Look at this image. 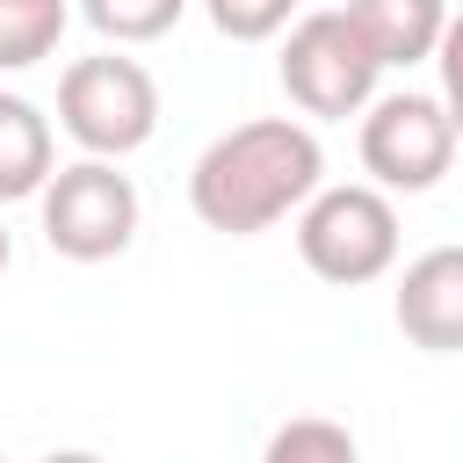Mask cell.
Listing matches in <instances>:
<instances>
[{
    "instance_id": "obj_1",
    "label": "cell",
    "mask_w": 463,
    "mask_h": 463,
    "mask_svg": "<svg viewBox=\"0 0 463 463\" xmlns=\"http://www.w3.org/2000/svg\"><path fill=\"white\" fill-rule=\"evenodd\" d=\"M318 174H326V152L304 123L289 116H253L224 137L203 145L195 174H188V203L210 232H232V239H253L268 224H282L289 210H304L318 195Z\"/></svg>"
},
{
    "instance_id": "obj_2",
    "label": "cell",
    "mask_w": 463,
    "mask_h": 463,
    "mask_svg": "<svg viewBox=\"0 0 463 463\" xmlns=\"http://www.w3.org/2000/svg\"><path fill=\"white\" fill-rule=\"evenodd\" d=\"M58 123L87 159H123V152L152 145L159 87H152V72L137 58H116V51L72 58L65 80H58Z\"/></svg>"
},
{
    "instance_id": "obj_3",
    "label": "cell",
    "mask_w": 463,
    "mask_h": 463,
    "mask_svg": "<svg viewBox=\"0 0 463 463\" xmlns=\"http://www.w3.org/2000/svg\"><path fill=\"white\" fill-rule=\"evenodd\" d=\"M297 253L318 282H340V289H362L376 275H391L398 260V210L383 188H318L304 210H297Z\"/></svg>"
},
{
    "instance_id": "obj_4",
    "label": "cell",
    "mask_w": 463,
    "mask_h": 463,
    "mask_svg": "<svg viewBox=\"0 0 463 463\" xmlns=\"http://www.w3.org/2000/svg\"><path fill=\"white\" fill-rule=\"evenodd\" d=\"M376 51L362 43V29L347 22V7H318L289 22L282 43V94L304 116H362L376 101Z\"/></svg>"
},
{
    "instance_id": "obj_5",
    "label": "cell",
    "mask_w": 463,
    "mask_h": 463,
    "mask_svg": "<svg viewBox=\"0 0 463 463\" xmlns=\"http://www.w3.org/2000/svg\"><path fill=\"white\" fill-rule=\"evenodd\" d=\"M43 203V239L65 260H116L137 239V188L116 174V159H72L51 174Z\"/></svg>"
},
{
    "instance_id": "obj_6",
    "label": "cell",
    "mask_w": 463,
    "mask_h": 463,
    "mask_svg": "<svg viewBox=\"0 0 463 463\" xmlns=\"http://www.w3.org/2000/svg\"><path fill=\"white\" fill-rule=\"evenodd\" d=\"M456 159V123L434 94H383L362 116V166L376 174V188H434Z\"/></svg>"
},
{
    "instance_id": "obj_7",
    "label": "cell",
    "mask_w": 463,
    "mask_h": 463,
    "mask_svg": "<svg viewBox=\"0 0 463 463\" xmlns=\"http://www.w3.org/2000/svg\"><path fill=\"white\" fill-rule=\"evenodd\" d=\"M398 333L427 354H463V246H427L398 275Z\"/></svg>"
},
{
    "instance_id": "obj_8",
    "label": "cell",
    "mask_w": 463,
    "mask_h": 463,
    "mask_svg": "<svg viewBox=\"0 0 463 463\" xmlns=\"http://www.w3.org/2000/svg\"><path fill=\"white\" fill-rule=\"evenodd\" d=\"M347 22L376 51V65H420L441 51L449 0H347Z\"/></svg>"
},
{
    "instance_id": "obj_9",
    "label": "cell",
    "mask_w": 463,
    "mask_h": 463,
    "mask_svg": "<svg viewBox=\"0 0 463 463\" xmlns=\"http://www.w3.org/2000/svg\"><path fill=\"white\" fill-rule=\"evenodd\" d=\"M51 174H58V145H51L43 109L22 94H0V203L43 195Z\"/></svg>"
},
{
    "instance_id": "obj_10",
    "label": "cell",
    "mask_w": 463,
    "mask_h": 463,
    "mask_svg": "<svg viewBox=\"0 0 463 463\" xmlns=\"http://www.w3.org/2000/svg\"><path fill=\"white\" fill-rule=\"evenodd\" d=\"M65 0H0V72H22L58 51L65 36Z\"/></svg>"
},
{
    "instance_id": "obj_11",
    "label": "cell",
    "mask_w": 463,
    "mask_h": 463,
    "mask_svg": "<svg viewBox=\"0 0 463 463\" xmlns=\"http://www.w3.org/2000/svg\"><path fill=\"white\" fill-rule=\"evenodd\" d=\"M260 463H362V456H354V434L340 420H311L304 412V420H282L268 434Z\"/></svg>"
},
{
    "instance_id": "obj_12",
    "label": "cell",
    "mask_w": 463,
    "mask_h": 463,
    "mask_svg": "<svg viewBox=\"0 0 463 463\" xmlns=\"http://www.w3.org/2000/svg\"><path fill=\"white\" fill-rule=\"evenodd\" d=\"M80 14L109 43H152V36H166L188 14V0H80Z\"/></svg>"
},
{
    "instance_id": "obj_13",
    "label": "cell",
    "mask_w": 463,
    "mask_h": 463,
    "mask_svg": "<svg viewBox=\"0 0 463 463\" xmlns=\"http://www.w3.org/2000/svg\"><path fill=\"white\" fill-rule=\"evenodd\" d=\"M203 14H210V29L232 36V43H268V36L289 29L297 0H203Z\"/></svg>"
},
{
    "instance_id": "obj_14",
    "label": "cell",
    "mask_w": 463,
    "mask_h": 463,
    "mask_svg": "<svg viewBox=\"0 0 463 463\" xmlns=\"http://www.w3.org/2000/svg\"><path fill=\"white\" fill-rule=\"evenodd\" d=\"M434 65H441V109H449V123H456V145H463V14H449Z\"/></svg>"
},
{
    "instance_id": "obj_15",
    "label": "cell",
    "mask_w": 463,
    "mask_h": 463,
    "mask_svg": "<svg viewBox=\"0 0 463 463\" xmlns=\"http://www.w3.org/2000/svg\"><path fill=\"white\" fill-rule=\"evenodd\" d=\"M43 463H101V456H87V449H58V456H43Z\"/></svg>"
},
{
    "instance_id": "obj_16",
    "label": "cell",
    "mask_w": 463,
    "mask_h": 463,
    "mask_svg": "<svg viewBox=\"0 0 463 463\" xmlns=\"http://www.w3.org/2000/svg\"><path fill=\"white\" fill-rule=\"evenodd\" d=\"M7 260H14V239H7V224H0V275H7Z\"/></svg>"
}]
</instances>
